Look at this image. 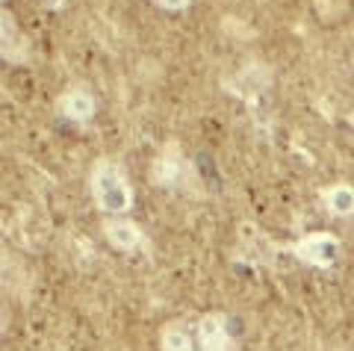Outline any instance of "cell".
Returning <instances> with one entry per match:
<instances>
[{
    "instance_id": "cell-1",
    "label": "cell",
    "mask_w": 354,
    "mask_h": 351,
    "mask_svg": "<svg viewBox=\"0 0 354 351\" xmlns=\"http://www.w3.org/2000/svg\"><path fill=\"white\" fill-rule=\"evenodd\" d=\"M92 195L101 210L106 213H124L133 204V189L127 183L124 169L113 160H97L92 169Z\"/></svg>"
},
{
    "instance_id": "cell-2",
    "label": "cell",
    "mask_w": 354,
    "mask_h": 351,
    "mask_svg": "<svg viewBox=\"0 0 354 351\" xmlns=\"http://www.w3.org/2000/svg\"><path fill=\"white\" fill-rule=\"evenodd\" d=\"M295 257L313 269H328L334 266L339 257V239L334 234H310L301 243H295Z\"/></svg>"
},
{
    "instance_id": "cell-3",
    "label": "cell",
    "mask_w": 354,
    "mask_h": 351,
    "mask_svg": "<svg viewBox=\"0 0 354 351\" xmlns=\"http://www.w3.org/2000/svg\"><path fill=\"white\" fill-rule=\"evenodd\" d=\"M198 345H201V351H239L236 336L227 328V316L207 313L198 322Z\"/></svg>"
},
{
    "instance_id": "cell-4",
    "label": "cell",
    "mask_w": 354,
    "mask_h": 351,
    "mask_svg": "<svg viewBox=\"0 0 354 351\" xmlns=\"http://www.w3.org/2000/svg\"><path fill=\"white\" fill-rule=\"evenodd\" d=\"M183 169H186V162H183L180 145H177V142H169V145L157 153V160L151 162V183H157V186H177Z\"/></svg>"
},
{
    "instance_id": "cell-5",
    "label": "cell",
    "mask_w": 354,
    "mask_h": 351,
    "mask_svg": "<svg viewBox=\"0 0 354 351\" xmlns=\"http://www.w3.org/2000/svg\"><path fill=\"white\" fill-rule=\"evenodd\" d=\"M57 106H59V113L68 118V122H77V124H86L88 118L95 115V109H97L95 97L88 95L86 89H80V86H71V89H65L59 95Z\"/></svg>"
},
{
    "instance_id": "cell-6",
    "label": "cell",
    "mask_w": 354,
    "mask_h": 351,
    "mask_svg": "<svg viewBox=\"0 0 354 351\" xmlns=\"http://www.w3.org/2000/svg\"><path fill=\"white\" fill-rule=\"evenodd\" d=\"M104 236L118 251H133L145 243L142 227L136 222H130V218H109V222H104Z\"/></svg>"
},
{
    "instance_id": "cell-7",
    "label": "cell",
    "mask_w": 354,
    "mask_h": 351,
    "mask_svg": "<svg viewBox=\"0 0 354 351\" xmlns=\"http://www.w3.org/2000/svg\"><path fill=\"white\" fill-rule=\"evenodd\" d=\"M160 351H198L192 334L186 331V325L180 322H171L162 328L160 334Z\"/></svg>"
},
{
    "instance_id": "cell-8",
    "label": "cell",
    "mask_w": 354,
    "mask_h": 351,
    "mask_svg": "<svg viewBox=\"0 0 354 351\" xmlns=\"http://www.w3.org/2000/svg\"><path fill=\"white\" fill-rule=\"evenodd\" d=\"M325 204H328V210L334 213V216H351V207H354V195H351V186L346 183H337V186H330V189L325 192Z\"/></svg>"
},
{
    "instance_id": "cell-9",
    "label": "cell",
    "mask_w": 354,
    "mask_h": 351,
    "mask_svg": "<svg viewBox=\"0 0 354 351\" xmlns=\"http://www.w3.org/2000/svg\"><path fill=\"white\" fill-rule=\"evenodd\" d=\"M15 27H12V21H9L6 15H0V57H12L15 53Z\"/></svg>"
},
{
    "instance_id": "cell-10",
    "label": "cell",
    "mask_w": 354,
    "mask_h": 351,
    "mask_svg": "<svg viewBox=\"0 0 354 351\" xmlns=\"http://www.w3.org/2000/svg\"><path fill=\"white\" fill-rule=\"evenodd\" d=\"M157 3H160L162 9H169V12H183V9L189 6L192 0H157Z\"/></svg>"
},
{
    "instance_id": "cell-11",
    "label": "cell",
    "mask_w": 354,
    "mask_h": 351,
    "mask_svg": "<svg viewBox=\"0 0 354 351\" xmlns=\"http://www.w3.org/2000/svg\"><path fill=\"white\" fill-rule=\"evenodd\" d=\"M334 351H346V348H334Z\"/></svg>"
},
{
    "instance_id": "cell-12",
    "label": "cell",
    "mask_w": 354,
    "mask_h": 351,
    "mask_svg": "<svg viewBox=\"0 0 354 351\" xmlns=\"http://www.w3.org/2000/svg\"><path fill=\"white\" fill-rule=\"evenodd\" d=\"M0 328H3V322H0Z\"/></svg>"
},
{
    "instance_id": "cell-13",
    "label": "cell",
    "mask_w": 354,
    "mask_h": 351,
    "mask_svg": "<svg viewBox=\"0 0 354 351\" xmlns=\"http://www.w3.org/2000/svg\"><path fill=\"white\" fill-rule=\"evenodd\" d=\"M0 3H3V0H0Z\"/></svg>"
}]
</instances>
